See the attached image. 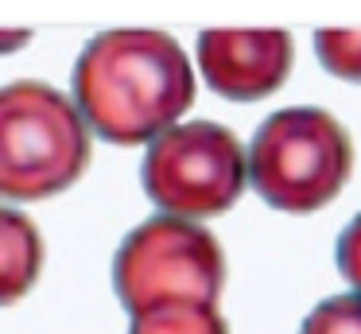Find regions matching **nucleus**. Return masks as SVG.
<instances>
[{
    "mask_svg": "<svg viewBox=\"0 0 361 334\" xmlns=\"http://www.w3.org/2000/svg\"><path fill=\"white\" fill-rule=\"evenodd\" d=\"M314 54L334 78L361 82V31H338V28L314 31Z\"/></svg>",
    "mask_w": 361,
    "mask_h": 334,
    "instance_id": "1a4fd4ad",
    "label": "nucleus"
},
{
    "mask_svg": "<svg viewBox=\"0 0 361 334\" xmlns=\"http://www.w3.org/2000/svg\"><path fill=\"white\" fill-rule=\"evenodd\" d=\"M90 163V124L78 101L47 82H12L0 93V194L35 202L78 183Z\"/></svg>",
    "mask_w": 361,
    "mask_h": 334,
    "instance_id": "f03ea898",
    "label": "nucleus"
},
{
    "mask_svg": "<svg viewBox=\"0 0 361 334\" xmlns=\"http://www.w3.org/2000/svg\"><path fill=\"white\" fill-rule=\"evenodd\" d=\"M353 167L350 132L314 105L272 113L249 144V186L276 210L311 214L342 194Z\"/></svg>",
    "mask_w": 361,
    "mask_h": 334,
    "instance_id": "7ed1b4c3",
    "label": "nucleus"
},
{
    "mask_svg": "<svg viewBox=\"0 0 361 334\" xmlns=\"http://www.w3.org/2000/svg\"><path fill=\"white\" fill-rule=\"evenodd\" d=\"M128 334H229V326L210 303H167L136 315Z\"/></svg>",
    "mask_w": 361,
    "mask_h": 334,
    "instance_id": "6e6552de",
    "label": "nucleus"
},
{
    "mask_svg": "<svg viewBox=\"0 0 361 334\" xmlns=\"http://www.w3.org/2000/svg\"><path fill=\"white\" fill-rule=\"evenodd\" d=\"M39 264H43L39 229L16 206H4V214H0V299L16 303L39 280Z\"/></svg>",
    "mask_w": 361,
    "mask_h": 334,
    "instance_id": "0eeeda50",
    "label": "nucleus"
},
{
    "mask_svg": "<svg viewBox=\"0 0 361 334\" xmlns=\"http://www.w3.org/2000/svg\"><path fill=\"white\" fill-rule=\"evenodd\" d=\"M74 101L94 136L109 144H152L190 109L195 70L167 31H102L74 62Z\"/></svg>",
    "mask_w": 361,
    "mask_h": 334,
    "instance_id": "f257e3e1",
    "label": "nucleus"
},
{
    "mask_svg": "<svg viewBox=\"0 0 361 334\" xmlns=\"http://www.w3.org/2000/svg\"><path fill=\"white\" fill-rule=\"evenodd\" d=\"M299 334H361V295H330L303 318Z\"/></svg>",
    "mask_w": 361,
    "mask_h": 334,
    "instance_id": "9d476101",
    "label": "nucleus"
},
{
    "mask_svg": "<svg viewBox=\"0 0 361 334\" xmlns=\"http://www.w3.org/2000/svg\"><path fill=\"white\" fill-rule=\"evenodd\" d=\"M295 62L291 35L280 28L268 31H202L198 66L214 93L229 101H260L283 85Z\"/></svg>",
    "mask_w": 361,
    "mask_h": 334,
    "instance_id": "423d86ee",
    "label": "nucleus"
},
{
    "mask_svg": "<svg viewBox=\"0 0 361 334\" xmlns=\"http://www.w3.org/2000/svg\"><path fill=\"white\" fill-rule=\"evenodd\" d=\"M144 191L175 217L226 214L249 183V155L241 140L214 121H187L152 140L144 152Z\"/></svg>",
    "mask_w": 361,
    "mask_h": 334,
    "instance_id": "39448f33",
    "label": "nucleus"
},
{
    "mask_svg": "<svg viewBox=\"0 0 361 334\" xmlns=\"http://www.w3.org/2000/svg\"><path fill=\"white\" fill-rule=\"evenodd\" d=\"M334 256H338V272L345 276V284H350L353 292L361 295V214L342 229Z\"/></svg>",
    "mask_w": 361,
    "mask_h": 334,
    "instance_id": "9b49d317",
    "label": "nucleus"
},
{
    "mask_svg": "<svg viewBox=\"0 0 361 334\" xmlns=\"http://www.w3.org/2000/svg\"><path fill=\"white\" fill-rule=\"evenodd\" d=\"M226 284V253L202 225L175 214L140 222L113 256V287L128 315L167 303H218Z\"/></svg>",
    "mask_w": 361,
    "mask_h": 334,
    "instance_id": "20e7f679",
    "label": "nucleus"
}]
</instances>
